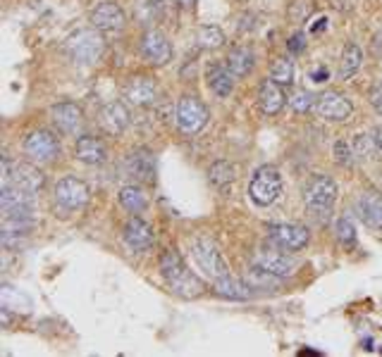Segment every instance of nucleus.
I'll list each match as a JSON object with an SVG mask.
<instances>
[{
    "mask_svg": "<svg viewBox=\"0 0 382 357\" xmlns=\"http://www.w3.org/2000/svg\"><path fill=\"white\" fill-rule=\"evenodd\" d=\"M141 55L148 65L162 67L172 60V46H170L167 36L158 29H148L141 36Z\"/></svg>",
    "mask_w": 382,
    "mask_h": 357,
    "instance_id": "obj_12",
    "label": "nucleus"
},
{
    "mask_svg": "<svg viewBox=\"0 0 382 357\" xmlns=\"http://www.w3.org/2000/svg\"><path fill=\"white\" fill-rule=\"evenodd\" d=\"M74 157L88 167H96V164H103L108 160V148L96 136H79L74 143Z\"/></svg>",
    "mask_w": 382,
    "mask_h": 357,
    "instance_id": "obj_18",
    "label": "nucleus"
},
{
    "mask_svg": "<svg viewBox=\"0 0 382 357\" xmlns=\"http://www.w3.org/2000/svg\"><path fill=\"white\" fill-rule=\"evenodd\" d=\"M279 281L282 279L275 277V274L268 272V270H263V267H258V265L251 267L249 274H247V284L251 288H277Z\"/></svg>",
    "mask_w": 382,
    "mask_h": 357,
    "instance_id": "obj_31",
    "label": "nucleus"
},
{
    "mask_svg": "<svg viewBox=\"0 0 382 357\" xmlns=\"http://www.w3.org/2000/svg\"><path fill=\"white\" fill-rule=\"evenodd\" d=\"M91 22L98 31H120L125 26V10L115 0H103L91 12Z\"/></svg>",
    "mask_w": 382,
    "mask_h": 357,
    "instance_id": "obj_16",
    "label": "nucleus"
},
{
    "mask_svg": "<svg viewBox=\"0 0 382 357\" xmlns=\"http://www.w3.org/2000/svg\"><path fill=\"white\" fill-rule=\"evenodd\" d=\"M100 127L113 136L125 134L129 127V110L125 107V102H120V100L108 102V105L100 110Z\"/></svg>",
    "mask_w": 382,
    "mask_h": 357,
    "instance_id": "obj_20",
    "label": "nucleus"
},
{
    "mask_svg": "<svg viewBox=\"0 0 382 357\" xmlns=\"http://www.w3.org/2000/svg\"><path fill=\"white\" fill-rule=\"evenodd\" d=\"M258 105L265 114H277L279 110L284 107V93L282 86L272 79H265L261 86H258Z\"/></svg>",
    "mask_w": 382,
    "mask_h": 357,
    "instance_id": "obj_23",
    "label": "nucleus"
},
{
    "mask_svg": "<svg viewBox=\"0 0 382 357\" xmlns=\"http://www.w3.org/2000/svg\"><path fill=\"white\" fill-rule=\"evenodd\" d=\"M316 110H318V114L327 122H346L353 112V105H351V100L344 98L342 93L327 91L323 95H318Z\"/></svg>",
    "mask_w": 382,
    "mask_h": 357,
    "instance_id": "obj_13",
    "label": "nucleus"
},
{
    "mask_svg": "<svg viewBox=\"0 0 382 357\" xmlns=\"http://www.w3.org/2000/svg\"><path fill=\"white\" fill-rule=\"evenodd\" d=\"M158 267H160L162 279L167 281V286L172 293L182 295V298H199L203 293V281L187 270L182 255L175 248H167L162 252Z\"/></svg>",
    "mask_w": 382,
    "mask_h": 357,
    "instance_id": "obj_1",
    "label": "nucleus"
},
{
    "mask_svg": "<svg viewBox=\"0 0 382 357\" xmlns=\"http://www.w3.org/2000/svg\"><path fill=\"white\" fill-rule=\"evenodd\" d=\"M208 107L203 105L201 98L196 95H182L180 102H177V110H175V119H177V127L184 136H194L199 134L203 127L208 124Z\"/></svg>",
    "mask_w": 382,
    "mask_h": 357,
    "instance_id": "obj_4",
    "label": "nucleus"
},
{
    "mask_svg": "<svg viewBox=\"0 0 382 357\" xmlns=\"http://www.w3.org/2000/svg\"><path fill=\"white\" fill-rule=\"evenodd\" d=\"M122 238H125L127 248L134 250V252L148 250V248H151V245L155 243L153 226L148 224V222H143V219L136 217V215L125 224V229H122Z\"/></svg>",
    "mask_w": 382,
    "mask_h": 357,
    "instance_id": "obj_14",
    "label": "nucleus"
},
{
    "mask_svg": "<svg viewBox=\"0 0 382 357\" xmlns=\"http://www.w3.org/2000/svg\"><path fill=\"white\" fill-rule=\"evenodd\" d=\"M103 36L98 33V29H77L72 31L70 36L65 41V50L67 55L74 60L77 65H93L100 60V55H103Z\"/></svg>",
    "mask_w": 382,
    "mask_h": 357,
    "instance_id": "obj_2",
    "label": "nucleus"
},
{
    "mask_svg": "<svg viewBox=\"0 0 382 357\" xmlns=\"http://www.w3.org/2000/svg\"><path fill=\"white\" fill-rule=\"evenodd\" d=\"M323 29H327V17H320V19H316V24H311V33H318Z\"/></svg>",
    "mask_w": 382,
    "mask_h": 357,
    "instance_id": "obj_39",
    "label": "nucleus"
},
{
    "mask_svg": "<svg viewBox=\"0 0 382 357\" xmlns=\"http://www.w3.org/2000/svg\"><path fill=\"white\" fill-rule=\"evenodd\" d=\"M249 284L247 281H237V279H232L229 274L227 277H222V279H215V293L217 295H222V298H229V300H249Z\"/></svg>",
    "mask_w": 382,
    "mask_h": 357,
    "instance_id": "obj_27",
    "label": "nucleus"
},
{
    "mask_svg": "<svg viewBox=\"0 0 382 357\" xmlns=\"http://www.w3.org/2000/svg\"><path fill=\"white\" fill-rule=\"evenodd\" d=\"M175 3H180V5H182V8H191V5H194V3H196V0H175Z\"/></svg>",
    "mask_w": 382,
    "mask_h": 357,
    "instance_id": "obj_42",
    "label": "nucleus"
},
{
    "mask_svg": "<svg viewBox=\"0 0 382 357\" xmlns=\"http://www.w3.org/2000/svg\"><path fill=\"white\" fill-rule=\"evenodd\" d=\"M361 63H363V50L356 43H349L342 50V60H339V79H351L361 70Z\"/></svg>",
    "mask_w": 382,
    "mask_h": 357,
    "instance_id": "obj_28",
    "label": "nucleus"
},
{
    "mask_svg": "<svg viewBox=\"0 0 382 357\" xmlns=\"http://www.w3.org/2000/svg\"><path fill=\"white\" fill-rule=\"evenodd\" d=\"M373 105H375V110L382 114V95H373Z\"/></svg>",
    "mask_w": 382,
    "mask_h": 357,
    "instance_id": "obj_41",
    "label": "nucleus"
},
{
    "mask_svg": "<svg viewBox=\"0 0 382 357\" xmlns=\"http://www.w3.org/2000/svg\"><path fill=\"white\" fill-rule=\"evenodd\" d=\"M311 79L316 81V84H323V81L330 79V72H327V67H318V70H313Z\"/></svg>",
    "mask_w": 382,
    "mask_h": 357,
    "instance_id": "obj_38",
    "label": "nucleus"
},
{
    "mask_svg": "<svg viewBox=\"0 0 382 357\" xmlns=\"http://www.w3.org/2000/svg\"><path fill=\"white\" fill-rule=\"evenodd\" d=\"M351 148H349V143H344V141H337L334 143V160H337L339 164H344V167H349L351 164Z\"/></svg>",
    "mask_w": 382,
    "mask_h": 357,
    "instance_id": "obj_36",
    "label": "nucleus"
},
{
    "mask_svg": "<svg viewBox=\"0 0 382 357\" xmlns=\"http://www.w3.org/2000/svg\"><path fill=\"white\" fill-rule=\"evenodd\" d=\"M196 41H199V46L206 48V50H217V48L224 46V33L220 26H215V24H201L199 33H196Z\"/></svg>",
    "mask_w": 382,
    "mask_h": 357,
    "instance_id": "obj_30",
    "label": "nucleus"
},
{
    "mask_svg": "<svg viewBox=\"0 0 382 357\" xmlns=\"http://www.w3.org/2000/svg\"><path fill=\"white\" fill-rule=\"evenodd\" d=\"M224 65H227V70L234 74V77H247V74H251V70H254L256 60H254V53H251L249 48L237 46L227 53Z\"/></svg>",
    "mask_w": 382,
    "mask_h": 357,
    "instance_id": "obj_25",
    "label": "nucleus"
},
{
    "mask_svg": "<svg viewBox=\"0 0 382 357\" xmlns=\"http://www.w3.org/2000/svg\"><path fill=\"white\" fill-rule=\"evenodd\" d=\"M0 208L5 217H31L33 212V193L5 181L0 191Z\"/></svg>",
    "mask_w": 382,
    "mask_h": 357,
    "instance_id": "obj_11",
    "label": "nucleus"
},
{
    "mask_svg": "<svg viewBox=\"0 0 382 357\" xmlns=\"http://www.w3.org/2000/svg\"><path fill=\"white\" fill-rule=\"evenodd\" d=\"M375 139L373 136H366V134H356L353 136V155L356 157H371L375 153Z\"/></svg>",
    "mask_w": 382,
    "mask_h": 357,
    "instance_id": "obj_34",
    "label": "nucleus"
},
{
    "mask_svg": "<svg viewBox=\"0 0 382 357\" xmlns=\"http://www.w3.org/2000/svg\"><path fill=\"white\" fill-rule=\"evenodd\" d=\"M256 265L263 267V270L272 272L279 279L291 277L294 270H296V262L289 255H284V252H265L263 250V252H258V255H256Z\"/></svg>",
    "mask_w": 382,
    "mask_h": 357,
    "instance_id": "obj_22",
    "label": "nucleus"
},
{
    "mask_svg": "<svg viewBox=\"0 0 382 357\" xmlns=\"http://www.w3.org/2000/svg\"><path fill=\"white\" fill-rule=\"evenodd\" d=\"M206 81L217 98H227L234 91V74L227 70V65H210L206 72Z\"/></svg>",
    "mask_w": 382,
    "mask_h": 357,
    "instance_id": "obj_24",
    "label": "nucleus"
},
{
    "mask_svg": "<svg viewBox=\"0 0 382 357\" xmlns=\"http://www.w3.org/2000/svg\"><path fill=\"white\" fill-rule=\"evenodd\" d=\"M191 255H194L199 270H203V274L213 281L229 274V267L224 262L222 252L217 250V245L210 241V238H196V241L191 243Z\"/></svg>",
    "mask_w": 382,
    "mask_h": 357,
    "instance_id": "obj_7",
    "label": "nucleus"
},
{
    "mask_svg": "<svg viewBox=\"0 0 382 357\" xmlns=\"http://www.w3.org/2000/svg\"><path fill=\"white\" fill-rule=\"evenodd\" d=\"M51 119L63 134H77L81 124H84V112L77 102H58V105L51 107Z\"/></svg>",
    "mask_w": 382,
    "mask_h": 357,
    "instance_id": "obj_17",
    "label": "nucleus"
},
{
    "mask_svg": "<svg viewBox=\"0 0 382 357\" xmlns=\"http://www.w3.org/2000/svg\"><path fill=\"white\" fill-rule=\"evenodd\" d=\"M268 236L270 241L282 248L286 252H296L309 245L311 241V233L306 226L301 224H291V222H272L268 224Z\"/></svg>",
    "mask_w": 382,
    "mask_h": 357,
    "instance_id": "obj_8",
    "label": "nucleus"
},
{
    "mask_svg": "<svg viewBox=\"0 0 382 357\" xmlns=\"http://www.w3.org/2000/svg\"><path fill=\"white\" fill-rule=\"evenodd\" d=\"M3 174H5V181L15 183V186L29 191V193H36V191L43 188V183H46V176L41 174V169L33 162H15L12 164L8 157H5Z\"/></svg>",
    "mask_w": 382,
    "mask_h": 357,
    "instance_id": "obj_9",
    "label": "nucleus"
},
{
    "mask_svg": "<svg viewBox=\"0 0 382 357\" xmlns=\"http://www.w3.org/2000/svg\"><path fill=\"white\" fill-rule=\"evenodd\" d=\"M337 201V183L330 176L316 174L304 186V203L313 215H327Z\"/></svg>",
    "mask_w": 382,
    "mask_h": 357,
    "instance_id": "obj_3",
    "label": "nucleus"
},
{
    "mask_svg": "<svg viewBox=\"0 0 382 357\" xmlns=\"http://www.w3.org/2000/svg\"><path fill=\"white\" fill-rule=\"evenodd\" d=\"M234 164H229L227 160H217L210 164V169H208V178H210V183L220 191V193H227L229 186H232V181H234Z\"/></svg>",
    "mask_w": 382,
    "mask_h": 357,
    "instance_id": "obj_26",
    "label": "nucleus"
},
{
    "mask_svg": "<svg viewBox=\"0 0 382 357\" xmlns=\"http://www.w3.org/2000/svg\"><path fill=\"white\" fill-rule=\"evenodd\" d=\"M88 201H91V191L81 178L65 176L56 183V203L63 210H81Z\"/></svg>",
    "mask_w": 382,
    "mask_h": 357,
    "instance_id": "obj_10",
    "label": "nucleus"
},
{
    "mask_svg": "<svg viewBox=\"0 0 382 357\" xmlns=\"http://www.w3.org/2000/svg\"><path fill=\"white\" fill-rule=\"evenodd\" d=\"M22 150L29 162L46 164V162H53L60 155V141H58V136L53 132H48V129H36V132H31L24 139Z\"/></svg>",
    "mask_w": 382,
    "mask_h": 357,
    "instance_id": "obj_6",
    "label": "nucleus"
},
{
    "mask_svg": "<svg viewBox=\"0 0 382 357\" xmlns=\"http://www.w3.org/2000/svg\"><path fill=\"white\" fill-rule=\"evenodd\" d=\"M270 79L277 81L279 86H289L291 81H294V65H291V60H286V58L277 60L270 70Z\"/></svg>",
    "mask_w": 382,
    "mask_h": 357,
    "instance_id": "obj_32",
    "label": "nucleus"
},
{
    "mask_svg": "<svg viewBox=\"0 0 382 357\" xmlns=\"http://www.w3.org/2000/svg\"><path fill=\"white\" fill-rule=\"evenodd\" d=\"M155 95H158V88L148 77H132L125 86V98L136 107L153 105Z\"/></svg>",
    "mask_w": 382,
    "mask_h": 357,
    "instance_id": "obj_19",
    "label": "nucleus"
},
{
    "mask_svg": "<svg viewBox=\"0 0 382 357\" xmlns=\"http://www.w3.org/2000/svg\"><path fill=\"white\" fill-rule=\"evenodd\" d=\"M120 203H122V208L127 212H132V215H139V212L146 210V205H148L146 193H143L139 186H134V183L120 188Z\"/></svg>",
    "mask_w": 382,
    "mask_h": 357,
    "instance_id": "obj_29",
    "label": "nucleus"
},
{
    "mask_svg": "<svg viewBox=\"0 0 382 357\" xmlns=\"http://www.w3.org/2000/svg\"><path fill=\"white\" fill-rule=\"evenodd\" d=\"M373 139H375V146H378V150H382V124L373 132Z\"/></svg>",
    "mask_w": 382,
    "mask_h": 357,
    "instance_id": "obj_40",
    "label": "nucleus"
},
{
    "mask_svg": "<svg viewBox=\"0 0 382 357\" xmlns=\"http://www.w3.org/2000/svg\"><path fill=\"white\" fill-rule=\"evenodd\" d=\"M279 193H282V176H279V171L272 164H263L249 183L251 201L261 205V208H268V205L277 201Z\"/></svg>",
    "mask_w": 382,
    "mask_h": 357,
    "instance_id": "obj_5",
    "label": "nucleus"
},
{
    "mask_svg": "<svg viewBox=\"0 0 382 357\" xmlns=\"http://www.w3.org/2000/svg\"><path fill=\"white\" fill-rule=\"evenodd\" d=\"M358 217L375 231H382V196L375 191H366L356 201Z\"/></svg>",
    "mask_w": 382,
    "mask_h": 357,
    "instance_id": "obj_21",
    "label": "nucleus"
},
{
    "mask_svg": "<svg viewBox=\"0 0 382 357\" xmlns=\"http://www.w3.org/2000/svg\"><path fill=\"white\" fill-rule=\"evenodd\" d=\"M289 105L294 107V112L304 114V112H309V110L313 107V95L309 91H296L289 98Z\"/></svg>",
    "mask_w": 382,
    "mask_h": 357,
    "instance_id": "obj_35",
    "label": "nucleus"
},
{
    "mask_svg": "<svg viewBox=\"0 0 382 357\" xmlns=\"http://www.w3.org/2000/svg\"><path fill=\"white\" fill-rule=\"evenodd\" d=\"M125 169L134 181L151 183L155 178V157L148 148H134L132 153L127 155Z\"/></svg>",
    "mask_w": 382,
    "mask_h": 357,
    "instance_id": "obj_15",
    "label": "nucleus"
},
{
    "mask_svg": "<svg viewBox=\"0 0 382 357\" xmlns=\"http://www.w3.org/2000/svg\"><path fill=\"white\" fill-rule=\"evenodd\" d=\"M334 231H337L339 243H344V245H353V243H356V229H353V224H351L349 217H339L337 224H334Z\"/></svg>",
    "mask_w": 382,
    "mask_h": 357,
    "instance_id": "obj_33",
    "label": "nucleus"
},
{
    "mask_svg": "<svg viewBox=\"0 0 382 357\" xmlns=\"http://www.w3.org/2000/svg\"><path fill=\"white\" fill-rule=\"evenodd\" d=\"M286 48H289V53H301L304 48H306V36H304L301 31L294 33V36L286 41Z\"/></svg>",
    "mask_w": 382,
    "mask_h": 357,
    "instance_id": "obj_37",
    "label": "nucleus"
}]
</instances>
